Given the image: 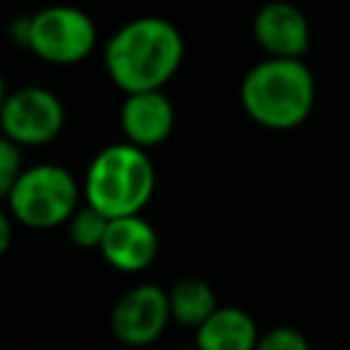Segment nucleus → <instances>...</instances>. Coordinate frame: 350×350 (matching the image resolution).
<instances>
[{
    "mask_svg": "<svg viewBox=\"0 0 350 350\" xmlns=\"http://www.w3.org/2000/svg\"><path fill=\"white\" fill-rule=\"evenodd\" d=\"M101 257L118 271H145L159 252V235L142 216L112 219L101 243Z\"/></svg>",
    "mask_w": 350,
    "mask_h": 350,
    "instance_id": "obj_9",
    "label": "nucleus"
},
{
    "mask_svg": "<svg viewBox=\"0 0 350 350\" xmlns=\"http://www.w3.org/2000/svg\"><path fill=\"white\" fill-rule=\"evenodd\" d=\"M260 342L254 320L235 306H219L200 328L197 345L200 350H254Z\"/></svg>",
    "mask_w": 350,
    "mask_h": 350,
    "instance_id": "obj_11",
    "label": "nucleus"
},
{
    "mask_svg": "<svg viewBox=\"0 0 350 350\" xmlns=\"http://www.w3.org/2000/svg\"><path fill=\"white\" fill-rule=\"evenodd\" d=\"M66 123V109L60 98L46 88H19L3 98L0 109V126L3 137L25 145H44L52 142Z\"/></svg>",
    "mask_w": 350,
    "mask_h": 350,
    "instance_id": "obj_6",
    "label": "nucleus"
},
{
    "mask_svg": "<svg viewBox=\"0 0 350 350\" xmlns=\"http://www.w3.org/2000/svg\"><path fill=\"white\" fill-rule=\"evenodd\" d=\"M109 221H112V219H107L101 211L85 205V208H79V211L71 216V221H68V235H71V241H74L79 249H101Z\"/></svg>",
    "mask_w": 350,
    "mask_h": 350,
    "instance_id": "obj_13",
    "label": "nucleus"
},
{
    "mask_svg": "<svg viewBox=\"0 0 350 350\" xmlns=\"http://www.w3.org/2000/svg\"><path fill=\"white\" fill-rule=\"evenodd\" d=\"M241 104L246 115L265 129H295L312 112L314 77L304 60L268 57L246 71L241 82Z\"/></svg>",
    "mask_w": 350,
    "mask_h": 350,
    "instance_id": "obj_2",
    "label": "nucleus"
},
{
    "mask_svg": "<svg viewBox=\"0 0 350 350\" xmlns=\"http://www.w3.org/2000/svg\"><path fill=\"white\" fill-rule=\"evenodd\" d=\"M77 180L68 170L57 164H36L27 167L14 189L5 194V205L11 219L30 230H49L71 221L77 213Z\"/></svg>",
    "mask_w": 350,
    "mask_h": 350,
    "instance_id": "obj_4",
    "label": "nucleus"
},
{
    "mask_svg": "<svg viewBox=\"0 0 350 350\" xmlns=\"http://www.w3.org/2000/svg\"><path fill=\"white\" fill-rule=\"evenodd\" d=\"M254 350H312V347H309V339L301 331L279 325V328L265 331Z\"/></svg>",
    "mask_w": 350,
    "mask_h": 350,
    "instance_id": "obj_15",
    "label": "nucleus"
},
{
    "mask_svg": "<svg viewBox=\"0 0 350 350\" xmlns=\"http://www.w3.org/2000/svg\"><path fill=\"white\" fill-rule=\"evenodd\" d=\"M172 126H175V109H172V101L161 90L126 96L120 107V129H123L126 142L145 150L150 145L164 142Z\"/></svg>",
    "mask_w": 350,
    "mask_h": 350,
    "instance_id": "obj_10",
    "label": "nucleus"
},
{
    "mask_svg": "<svg viewBox=\"0 0 350 350\" xmlns=\"http://www.w3.org/2000/svg\"><path fill=\"white\" fill-rule=\"evenodd\" d=\"M183 350H200V347H183Z\"/></svg>",
    "mask_w": 350,
    "mask_h": 350,
    "instance_id": "obj_17",
    "label": "nucleus"
},
{
    "mask_svg": "<svg viewBox=\"0 0 350 350\" xmlns=\"http://www.w3.org/2000/svg\"><path fill=\"white\" fill-rule=\"evenodd\" d=\"M156 189V167L150 156L131 145L115 142L98 150L85 175L88 205L107 219L139 216Z\"/></svg>",
    "mask_w": 350,
    "mask_h": 350,
    "instance_id": "obj_3",
    "label": "nucleus"
},
{
    "mask_svg": "<svg viewBox=\"0 0 350 350\" xmlns=\"http://www.w3.org/2000/svg\"><path fill=\"white\" fill-rule=\"evenodd\" d=\"M180 60L183 38L178 27L161 16L126 22L104 49L107 71L126 96L161 90L180 68Z\"/></svg>",
    "mask_w": 350,
    "mask_h": 350,
    "instance_id": "obj_1",
    "label": "nucleus"
},
{
    "mask_svg": "<svg viewBox=\"0 0 350 350\" xmlns=\"http://www.w3.org/2000/svg\"><path fill=\"white\" fill-rule=\"evenodd\" d=\"M167 295H170V312L180 325L200 328L219 309L213 287L197 276H186V279L175 282Z\"/></svg>",
    "mask_w": 350,
    "mask_h": 350,
    "instance_id": "obj_12",
    "label": "nucleus"
},
{
    "mask_svg": "<svg viewBox=\"0 0 350 350\" xmlns=\"http://www.w3.org/2000/svg\"><path fill=\"white\" fill-rule=\"evenodd\" d=\"M170 317V295L156 284H139L120 295L109 323L118 342L129 347H145L161 336Z\"/></svg>",
    "mask_w": 350,
    "mask_h": 350,
    "instance_id": "obj_7",
    "label": "nucleus"
},
{
    "mask_svg": "<svg viewBox=\"0 0 350 350\" xmlns=\"http://www.w3.org/2000/svg\"><path fill=\"white\" fill-rule=\"evenodd\" d=\"M11 243V213L0 216V252H8Z\"/></svg>",
    "mask_w": 350,
    "mask_h": 350,
    "instance_id": "obj_16",
    "label": "nucleus"
},
{
    "mask_svg": "<svg viewBox=\"0 0 350 350\" xmlns=\"http://www.w3.org/2000/svg\"><path fill=\"white\" fill-rule=\"evenodd\" d=\"M254 38L271 55L282 60H301L309 49V22L293 3H265L254 16Z\"/></svg>",
    "mask_w": 350,
    "mask_h": 350,
    "instance_id": "obj_8",
    "label": "nucleus"
},
{
    "mask_svg": "<svg viewBox=\"0 0 350 350\" xmlns=\"http://www.w3.org/2000/svg\"><path fill=\"white\" fill-rule=\"evenodd\" d=\"M27 167H22V148L11 139H0V191L3 197L14 189V183L19 180V175L25 172Z\"/></svg>",
    "mask_w": 350,
    "mask_h": 350,
    "instance_id": "obj_14",
    "label": "nucleus"
},
{
    "mask_svg": "<svg viewBox=\"0 0 350 350\" xmlns=\"http://www.w3.org/2000/svg\"><path fill=\"white\" fill-rule=\"evenodd\" d=\"M96 25L93 19L74 5H46L30 16L27 46L49 63L71 66L88 57L96 46Z\"/></svg>",
    "mask_w": 350,
    "mask_h": 350,
    "instance_id": "obj_5",
    "label": "nucleus"
}]
</instances>
